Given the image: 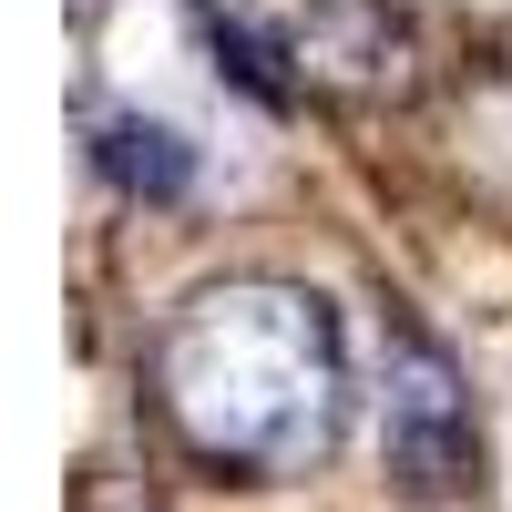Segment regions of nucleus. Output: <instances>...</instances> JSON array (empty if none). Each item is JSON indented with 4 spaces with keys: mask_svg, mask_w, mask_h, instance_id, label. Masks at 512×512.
I'll list each match as a JSON object with an SVG mask.
<instances>
[{
    "mask_svg": "<svg viewBox=\"0 0 512 512\" xmlns=\"http://www.w3.org/2000/svg\"><path fill=\"white\" fill-rule=\"evenodd\" d=\"M82 512H164L144 482H93V502H82Z\"/></svg>",
    "mask_w": 512,
    "mask_h": 512,
    "instance_id": "nucleus-5",
    "label": "nucleus"
},
{
    "mask_svg": "<svg viewBox=\"0 0 512 512\" xmlns=\"http://www.w3.org/2000/svg\"><path fill=\"white\" fill-rule=\"evenodd\" d=\"M287 62L308 93L338 103H400L410 93V62H420V31L400 0H308L287 21Z\"/></svg>",
    "mask_w": 512,
    "mask_h": 512,
    "instance_id": "nucleus-3",
    "label": "nucleus"
},
{
    "mask_svg": "<svg viewBox=\"0 0 512 512\" xmlns=\"http://www.w3.org/2000/svg\"><path fill=\"white\" fill-rule=\"evenodd\" d=\"M379 461H390V482L410 502L472 492V400H461V369L420 328H390V369H379Z\"/></svg>",
    "mask_w": 512,
    "mask_h": 512,
    "instance_id": "nucleus-2",
    "label": "nucleus"
},
{
    "mask_svg": "<svg viewBox=\"0 0 512 512\" xmlns=\"http://www.w3.org/2000/svg\"><path fill=\"white\" fill-rule=\"evenodd\" d=\"M154 410L195 461L246 482H287L328 461L349 420V349H338L328 297L277 277H226L185 297L154 338Z\"/></svg>",
    "mask_w": 512,
    "mask_h": 512,
    "instance_id": "nucleus-1",
    "label": "nucleus"
},
{
    "mask_svg": "<svg viewBox=\"0 0 512 512\" xmlns=\"http://www.w3.org/2000/svg\"><path fill=\"white\" fill-rule=\"evenodd\" d=\"M93 154H103V175H113L123 195H154V205H175V195L195 185L185 134H175V123H154V113H103V123H93Z\"/></svg>",
    "mask_w": 512,
    "mask_h": 512,
    "instance_id": "nucleus-4",
    "label": "nucleus"
}]
</instances>
